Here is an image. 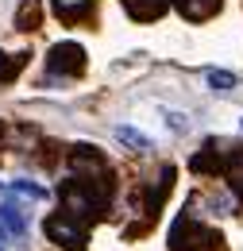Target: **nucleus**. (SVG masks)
I'll return each mask as SVG.
<instances>
[{"instance_id": "obj_5", "label": "nucleus", "mask_w": 243, "mask_h": 251, "mask_svg": "<svg viewBox=\"0 0 243 251\" xmlns=\"http://www.w3.org/2000/svg\"><path fill=\"white\" fill-rule=\"evenodd\" d=\"M123 12L135 20V24H147V20H158L166 8H170V0H120Z\"/></svg>"}, {"instance_id": "obj_9", "label": "nucleus", "mask_w": 243, "mask_h": 251, "mask_svg": "<svg viewBox=\"0 0 243 251\" xmlns=\"http://www.w3.org/2000/svg\"><path fill=\"white\" fill-rule=\"evenodd\" d=\"M116 139H120L123 147H131V151H151V139L143 131H135L131 124H116Z\"/></svg>"}, {"instance_id": "obj_3", "label": "nucleus", "mask_w": 243, "mask_h": 251, "mask_svg": "<svg viewBox=\"0 0 243 251\" xmlns=\"http://www.w3.org/2000/svg\"><path fill=\"white\" fill-rule=\"evenodd\" d=\"M47 70H50V74H62V77H77V74L85 70V47H81V43H58V47H50Z\"/></svg>"}, {"instance_id": "obj_13", "label": "nucleus", "mask_w": 243, "mask_h": 251, "mask_svg": "<svg viewBox=\"0 0 243 251\" xmlns=\"http://www.w3.org/2000/svg\"><path fill=\"white\" fill-rule=\"evenodd\" d=\"M35 24H39V8H35V4H24V8H20V31H31Z\"/></svg>"}, {"instance_id": "obj_15", "label": "nucleus", "mask_w": 243, "mask_h": 251, "mask_svg": "<svg viewBox=\"0 0 243 251\" xmlns=\"http://www.w3.org/2000/svg\"><path fill=\"white\" fill-rule=\"evenodd\" d=\"M240 127H243V120H240Z\"/></svg>"}, {"instance_id": "obj_8", "label": "nucleus", "mask_w": 243, "mask_h": 251, "mask_svg": "<svg viewBox=\"0 0 243 251\" xmlns=\"http://www.w3.org/2000/svg\"><path fill=\"white\" fill-rule=\"evenodd\" d=\"M189 170H197V174H220L224 170V155H216V143H205V151L193 155Z\"/></svg>"}, {"instance_id": "obj_1", "label": "nucleus", "mask_w": 243, "mask_h": 251, "mask_svg": "<svg viewBox=\"0 0 243 251\" xmlns=\"http://www.w3.org/2000/svg\"><path fill=\"white\" fill-rule=\"evenodd\" d=\"M213 244H220L216 232L205 228L193 213H182V217L174 220V228H170V251H205V248H213Z\"/></svg>"}, {"instance_id": "obj_11", "label": "nucleus", "mask_w": 243, "mask_h": 251, "mask_svg": "<svg viewBox=\"0 0 243 251\" xmlns=\"http://www.w3.org/2000/svg\"><path fill=\"white\" fill-rule=\"evenodd\" d=\"M209 77V85H213V93H232L240 81H236V74H228V70H209L205 74Z\"/></svg>"}, {"instance_id": "obj_12", "label": "nucleus", "mask_w": 243, "mask_h": 251, "mask_svg": "<svg viewBox=\"0 0 243 251\" xmlns=\"http://www.w3.org/2000/svg\"><path fill=\"white\" fill-rule=\"evenodd\" d=\"M8 193H20V197H31V201H43V197H47V189L35 186V182H12Z\"/></svg>"}, {"instance_id": "obj_10", "label": "nucleus", "mask_w": 243, "mask_h": 251, "mask_svg": "<svg viewBox=\"0 0 243 251\" xmlns=\"http://www.w3.org/2000/svg\"><path fill=\"white\" fill-rule=\"evenodd\" d=\"M54 12H58L66 24H73V20H81L89 12V0H54Z\"/></svg>"}, {"instance_id": "obj_6", "label": "nucleus", "mask_w": 243, "mask_h": 251, "mask_svg": "<svg viewBox=\"0 0 243 251\" xmlns=\"http://www.w3.org/2000/svg\"><path fill=\"white\" fill-rule=\"evenodd\" d=\"M220 4L224 0H174V8L182 12L185 20H193V24H201V20H209L220 12Z\"/></svg>"}, {"instance_id": "obj_4", "label": "nucleus", "mask_w": 243, "mask_h": 251, "mask_svg": "<svg viewBox=\"0 0 243 251\" xmlns=\"http://www.w3.org/2000/svg\"><path fill=\"white\" fill-rule=\"evenodd\" d=\"M220 174H224L228 189L243 201V143L232 147V151H224V170H220Z\"/></svg>"}, {"instance_id": "obj_14", "label": "nucleus", "mask_w": 243, "mask_h": 251, "mask_svg": "<svg viewBox=\"0 0 243 251\" xmlns=\"http://www.w3.org/2000/svg\"><path fill=\"white\" fill-rule=\"evenodd\" d=\"M166 120H170V127H174V131H189V120H185L182 112H166Z\"/></svg>"}, {"instance_id": "obj_2", "label": "nucleus", "mask_w": 243, "mask_h": 251, "mask_svg": "<svg viewBox=\"0 0 243 251\" xmlns=\"http://www.w3.org/2000/svg\"><path fill=\"white\" fill-rule=\"evenodd\" d=\"M43 232H47V240L50 244H58V248L66 251H85V224L73 217H50L47 224H43Z\"/></svg>"}, {"instance_id": "obj_7", "label": "nucleus", "mask_w": 243, "mask_h": 251, "mask_svg": "<svg viewBox=\"0 0 243 251\" xmlns=\"http://www.w3.org/2000/svg\"><path fill=\"white\" fill-rule=\"evenodd\" d=\"M0 236H12V240L27 236V220L16 205H0Z\"/></svg>"}]
</instances>
